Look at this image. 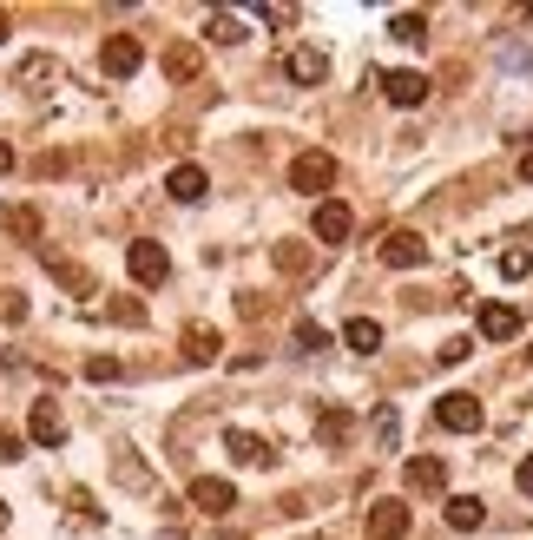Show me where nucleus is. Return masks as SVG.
I'll use <instances>...</instances> for the list:
<instances>
[{"instance_id": "38", "label": "nucleus", "mask_w": 533, "mask_h": 540, "mask_svg": "<svg viewBox=\"0 0 533 540\" xmlns=\"http://www.w3.org/2000/svg\"><path fill=\"white\" fill-rule=\"evenodd\" d=\"M527 369H533V350H527Z\"/></svg>"}, {"instance_id": "24", "label": "nucleus", "mask_w": 533, "mask_h": 540, "mask_svg": "<svg viewBox=\"0 0 533 540\" xmlns=\"http://www.w3.org/2000/svg\"><path fill=\"white\" fill-rule=\"evenodd\" d=\"M7 231H14V238H40V211H33V205H14V211H7Z\"/></svg>"}, {"instance_id": "34", "label": "nucleus", "mask_w": 533, "mask_h": 540, "mask_svg": "<svg viewBox=\"0 0 533 540\" xmlns=\"http://www.w3.org/2000/svg\"><path fill=\"white\" fill-rule=\"evenodd\" d=\"M7 172H14V145L0 139V178H7Z\"/></svg>"}, {"instance_id": "11", "label": "nucleus", "mask_w": 533, "mask_h": 540, "mask_svg": "<svg viewBox=\"0 0 533 540\" xmlns=\"http://www.w3.org/2000/svg\"><path fill=\"white\" fill-rule=\"evenodd\" d=\"M408 534V508L402 501H376L369 508V540H402Z\"/></svg>"}, {"instance_id": "14", "label": "nucleus", "mask_w": 533, "mask_h": 540, "mask_svg": "<svg viewBox=\"0 0 533 540\" xmlns=\"http://www.w3.org/2000/svg\"><path fill=\"white\" fill-rule=\"evenodd\" d=\"M165 191H172L178 205H198L204 191H211V178H204V165H172V178H165Z\"/></svg>"}, {"instance_id": "36", "label": "nucleus", "mask_w": 533, "mask_h": 540, "mask_svg": "<svg viewBox=\"0 0 533 540\" xmlns=\"http://www.w3.org/2000/svg\"><path fill=\"white\" fill-rule=\"evenodd\" d=\"M0 40H7V14H0Z\"/></svg>"}, {"instance_id": "30", "label": "nucleus", "mask_w": 533, "mask_h": 540, "mask_svg": "<svg viewBox=\"0 0 533 540\" xmlns=\"http://www.w3.org/2000/svg\"><path fill=\"white\" fill-rule=\"evenodd\" d=\"M20 448H27V435H14V429H0V461H20Z\"/></svg>"}, {"instance_id": "12", "label": "nucleus", "mask_w": 533, "mask_h": 540, "mask_svg": "<svg viewBox=\"0 0 533 540\" xmlns=\"http://www.w3.org/2000/svg\"><path fill=\"white\" fill-rule=\"evenodd\" d=\"M283 73H290V86H323V73H330V60L316 47H297L290 60H283Z\"/></svg>"}, {"instance_id": "19", "label": "nucleus", "mask_w": 533, "mask_h": 540, "mask_svg": "<svg viewBox=\"0 0 533 540\" xmlns=\"http://www.w3.org/2000/svg\"><path fill=\"white\" fill-rule=\"evenodd\" d=\"M389 33H395V40H408V47H422V40H428V14H422V7H408V14L389 20Z\"/></svg>"}, {"instance_id": "13", "label": "nucleus", "mask_w": 533, "mask_h": 540, "mask_svg": "<svg viewBox=\"0 0 533 540\" xmlns=\"http://www.w3.org/2000/svg\"><path fill=\"white\" fill-rule=\"evenodd\" d=\"M382 93H389V106H422L428 73H382Z\"/></svg>"}, {"instance_id": "28", "label": "nucleus", "mask_w": 533, "mask_h": 540, "mask_svg": "<svg viewBox=\"0 0 533 540\" xmlns=\"http://www.w3.org/2000/svg\"><path fill=\"white\" fill-rule=\"evenodd\" d=\"M86 376H93V382H119V356H93V363H86Z\"/></svg>"}, {"instance_id": "3", "label": "nucleus", "mask_w": 533, "mask_h": 540, "mask_svg": "<svg viewBox=\"0 0 533 540\" xmlns=\"http://www.w3.org/2000/svg\"><path fill=\"white\" fill-rule=\"evenodd\" d=\"M330 185H336L330 152H297V159H290V191H330Z\"/></svg>"}, {"instance_id": "26", "label": "nucleus", "mask_w": 533, "mask_h": 540, "mask_svg": "<svg viewBox=\"0 0 533 540\" xmlns=\"http://www.w3.org/2000/svg\"><path fill=\"white\" fill-rule=\"evenodd\" d=\"M297 350H310V356H316V350H330V330L303 317V323H297Z\"/></svg>"}, {"instance_id": "20", "label": "nucleus", "mask_w": 533, "mask_h": 540, "mask_svg": "<svg viewBox=\"0 0 533 540\" xmlns=\"http://www.w3.org/2000/svg\"><path fill=\"white\" fill-rule=\"evenodd\" d=\"M316 435H323V448H343V442H349V409H323Z\"/></svg>"}, {"instance_id": "23", "label": "nucleus", "mask_w": 533, "mask_h": 540, "mask_svg": "<svg viewBox=\"0 0 533 540\" xmlns=\"http://www.w3.org/2000/svg\"><path fill=\"white\" fill-rule=\"evenodd\" d=\"M165 73L172 80H198V47H172L165 53Z\"/></svg>"}, {"instance_id": "25", "label": "nucleus", "mask_w": 533, "mask_h": 540, "mask_svg": "<svg viewBox=\"0 0 533 540\" xmlns=\"http://www.w3.org/2000/svg\"><path fill=\"white\" fill-rule=\"evenodd\" d=\"M527 270H533V251H527V244H514V251H501V277H507V284H520Z\"/></svg>"}, {"instance_id": "29", "label": "nucleus", "mask_w": 533, "mask_h": 540, "mask_svg": "<svg viewBox=\"0 0 533 540\" xmlns=\"http://www.w3.org/2000/svg\"><path fill=\"white\" fill-rule=\"evenodd\" d=\"M0 317L20 323V317H27V297H20V290H7V297H0Z\"/></svg>"}, {"instance_id": "8", "label": "nucleus", "mask_w": 533, "mask_h": 540, "mask_svg": "<svg viewBox=\"0 0 533 540\" xmlns=\"http://www.w3.org/2000/svg\"><path fill=\"white\" fill-rule=\"evenodd\" d=\"M310 231L323 244H343L349 231H356V218H349V205H336V198H323V205H316V218H310Z\"/></svg>"}, {"instance_id": "5", "label": "nucleus", "mask_w": 533, "mask_h": 540, "mask_svg": "<svg viewBox=\"0 0 533 540\" xmlns=\"http://www.w3.org/2000/svg\"><path fill=\"white\" fill-rule=\"evenodd\" d=\"M139 40H132V33H106V47H99V66H106V80H132V73H139Z\"/></svg>"}, {"instance_id": "21", "label": "nucleus", "mask_w": 533, "mask_h": 540, "mask_svg": "<svg viewBox=\"0 0 533 540\" xmlns=\"http://www.w3.org/2000/svg\"><path fill=\"white\" fill-rule=\"evenodd\" d=\"M47 270H53V277H60L66 290H79V297H93V277H86V270H79V264H66V257H47Z\"/></svg>"}, {"instance_id": "17", "label": "nucleus", "mask_w": 533, "mask_h": 540, "mask_svg": "<svg viewBox=\"0 0 533 540\" xmlns=\"http://www.w3.org/2000/svg\"><path fill=\"white\" fill-rule=\"evenodd\" d=\"M218 330H211V323H191L185 330V363H218Z\"/></svg>"}, {"instance_id": "10", "label": "nucleus", "mask_w": 533, "mask_h": 540, "mask_svg": "<svg viewBox=\"0 0 533 540\" xmlns=\"http://www.w3.org/2000/svg\"><path fill=\"white\" fill-rule=\"evenodd\" d=\"M402 481H408L415 494H441V488H448V461H435V455H415V461L402 468Z\"/></svg>"}, {"instance_id": "32", "label": "nucleus", "mask_w": 533, "mask_h": 540, "mask_svg": "<svg viewBox=\"0 0 533 540\" xmlns=\"http://www.w3.org/2000/svg\"><path fill=\"white\" fill-rule=\"evenodd\" d=\"M257 20H264V27H290L297 14H290V7H257Z\"/></svg>"}, {"instance_id": "27", "label": "nucleus", "mask_w": 533, "mask_h": 540, "mask_svg": "<svg viewBox=\"0 0 533 540\" xmlns=\"http://www.w3.org/2000/svg\"><path fill=\"white\" fill-rule=\"evenodd\" d=\"M376 435H382V448H395V442H402V415L382 409V415H376Z\"/></svg>"}, {"instance_id": "7", "label": "nucleus", "mask_w": 533, "mask_h": 540, "mask_svg": "<svg viewBox=\"0 0 533 540\" xmlns=\"http://www.w3.org/2000/svg\"><path fill=\"white\" fill-rule=\"evenodd\" d=\"M27 442H40V448H60V442H66V415L53 409V402H33V415H27Z\"/></svg>"}, {"instance_id": "35", "label": "nucleus", "mask_w": 533, "mask_h": 540, "mask_svg": "<svg viewBox=\"0 0 533 540\" xmlns=\"http://www.w3.org/2000/svg\"><path fill=\"white\" fill-rule=\"evenodd\" d=\"M520 178H527V185H533V152H527V159H520Z\"/></svg>"}, {"instance_id": "18", "label": "nucleus", "mask_w": 533, "mask_h": 540, "mask_svg": "<svg viewBox=\"0 0 533 540\" xmlns=\"http://www.w3.org/2000/svg\"><path fill=\"white\" fill-rule=\"evenodd\" d=\"M343 343H349L356 356H376V350H382V323H376V317H356V323L343 330Z\"/></svg>"}, {"instance_id": "33", "label": "nucleus", "mask_w": 533, "mask_h": 540, "mask_svg": "<svg viewBox=\"0 0 533 540\" xmlns=\"http://www.w3.org/2000/svg\"><path fill=\"white\" fill-rule=\"evenodd\" d=\"M514 481H520V494H533V455L520 461V475H514Z\"/></svg>"}, {"instance_id": "1", "label": "nucleus", "mask_w": 533, "mask_h": 540, "mask_svg": "<svg viewBox=\"0 0 533 540\" xmlns=\"http://www.w3.org/2000/svg\"><path fill=\"white\" fill-rule=\"evenodd\" d=\"M435 422L455 435H481V396H468V389H448V396L435 402Z\"/></svg>"}, {"instance_id": "15", "label": "nucleus", "mask_w": 533, "mask_h": 540, "mask_svg": "<svg viewBox=\"0 0 533 540\" xmlns=\"http://www.w3.org/2000/svg\"><path fill=\"white\" fill-rule=\"evenodd\" d=\"M224 455L251 461V468H270V442H264V435H244V429H224Z\"/></svg>"}, {"instance_id": "2", "label": "nucleus", "mask_w": 533, "mask_h": 540, "mask_svg": "<svg viewBox=\"0 0 533 540\" xmlns=\"http://www.w3.org/2000/svg\"><path fill=\"white\" fill-rule=\"evenodd\" d=\"M126 270H132V284H145V290H158L165 277H172V257H165V244H152V238H139L126 251Z\"/></svg>"}, {"instance_id": "6", "label": "nucleus", "mask_w": 533, "mask_h": 540, "mask_svg": "<svg viewBox=\"0 0 533 540\" xmlns=\"http://www.w3.org/2000/svg\"><path fill=\"white\" fill-rule=\"evenodd\" d=\"M422 257H428L422 231H389V238H382V264H389V270H415Z\"/></svg>"}, {"instance_id": "37", "label": "nucleus", "mask_w": 533, "mask_h": 540, "mask_svg": "<svg viewBox=\"0 0 533 540\" xmlns=\"http://www.w3.org/2000/svg\"><path fill=\"white\" fill-rule=\"evenodd\" d=\"M0 527H7V501H0Z\"/></svg>"}, {"instance_id": "22", "label": "nucleus", "mask_w": 533, "mask_h": 540, "mask_svg": "<svg viewBox=\"0 0 533 540\" xmlns=\"http://www.w3.org/2000/svg\"><path fill=\"white\" fill-rule=\"evenodd\" d=\"M204 33H211L218 47H237V40H244V20H237V14H211V20H204Z\"/></svg>"}, {"instance_id": "31", "label": "nucleus", "mask_w": 533, "mask_h": 540, "mask_svg": "<svg viewBox=\"0 0 533 540\" xmlns=\"http://www.w3.org/2000/svg\"><path fill=\"white\" fill-rule=\"evenodd\" d=\"M106 317H112V323H145V310H139V303H112Z\"/></svg>"}, {"instance_id": "16", "label": "nucleus", "mask_w": 533, "mask_h": 540, "mask_svg": "<svg viewBox=\"0 0 533 540\" xmlns=\"http://www.w3.org/2000/svg\"><path fill=\"white\" fill-rule=\"evenodd\" d=\"M481 521H487V501H481V494H455V501H448V527H455V534H474Z\"/></svg>"}, {"instance_id": "4", "label": "nucleus", "mask_w": 533, "mask_h": 540, "mask_svg": "<svg viewBox=\"0 0 533 540\" xmlns=\"http://www.w3.org/2000/svg\"><path fill=\"white\" fill-rule=\"evenodd\" d=\"M191 508L211 514V521H224V514L237 508V488L224 475H198V481H191Z\"/></svg>"}, {"instance_id": "9", "label": "nucleus", "mask_w": 533, "mask_h": 540, "mask_svg": "<svg viewBox=\"0 0 533 540\" xmlns=\"http://www.w3.org/2000/svg\"><path fill=\"white\" fill-rule=\"evenodd\" d=\"M481 336L487 343H514L520 336V310L514 303H481Z\"/></svg>"}]
</instances>
